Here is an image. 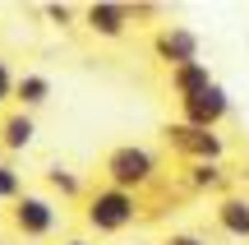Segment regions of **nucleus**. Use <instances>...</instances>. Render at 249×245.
<instances>
[{
	"label": "nucleus",
	"mask_w": 249,
	"mask_h": 245,
	"mask_svg": "<svg viewBox=\"0 0 249 245\" xmlns=\"http://www.w3.org/2000/svg\"><path fill=\"white\" fill-rule=\"evenodd\" d=\"M102 181L116 185V190L143 194L152 185H161V157L157 148L148 144H116L107 157H102Z\"/></svg>",
	"instance_id": "nucleus-1"
},
{
	"label": "nucleus",
	"mask_w": 249,
	"mask_h": 245,
	"mask_svg": "<svg viewBox=\"0 0 249 245\" xmlns=\"http://www.w3.org/2000/svg\"><path fill=\"white\" fill-rule=\"evenodd\" d=\"M139 218H143L139 194L116 190V185H97V190L83 199V227L97 231V236H120V231H129Z\"/></svg>",
	"instance_id": "nucleus-2"
},
{
	"label": "nucleus",
	"mask_w": 249,
	"mask_h": 245,
	"mask_svg": "<svg viewBox=\"0 0 249 245\" xmlns=\"http://www.w3.org/2000/svg\"><path fill=\"white\" fill-rule=\"evenodd\" d=\"M161 134V148L176 157H185V162H222L226 157V139L217 134V130H203V125H189V120H166V125L157 130Z\"/></svg>",
	"instance_id": "nucleus-3"
},
{
	"label": "nucleus",
	"mask_w": 249,
	"mask_h": 245,
	"mask_svg": "<svg viewBox=\"0 0 249 245\" xmlns=\"http://www.w3.org/2000/svg\"><path fill=\"white\" fill-rule=\"evenodd\" d=\"M9 227H14L18 236H28V241H46L60 227V204H55L51 194H33L28 190L23 199L9 208Z\"/></svg>",
	"instance_id": "nucleus-4"
},
{
	"label": "nucleus",
	"mask_w": 249,
	"mask_h": 245,
	"mask_svg": "<svg viewBox=\"0 0 249 245\" xmlns=\"http://www.w3.org/2000/svg\"><path fill=\"white\" fill-rule=\"evenodd\" d=\"M152 56H157V60L166 65V74H171V70H180V65L203 60V42H198V33L185 28V23H161L157 33H152Z\"/></svg>",
	"instance_id": "nucleus-5"
},
{
	"label": "nucleus",
	"mask_w": 249,
	"mask_h": 245,
	"mask_svg": "<svg viewBox=\"0 0 249 245\" xmlns=\"http://www.w3.org/2000/svg\"><path fill=\"white\" fill-rule=\"evenodd\" d=\"M83 28L102 42H120L134 28V9L124 0H92V5H83Z\"/></svg>",
	"instance_id": "nucleus-6"
},
{
	"label": "nucleus",
	"mask_w": 249,
	"mask_h": 245,
	"mask_svg": "<svg viewBox=\"0 0 249 245\" xmlns=\"http://www.w3.org/2000/svg\"><path fill=\"white\" fill-rule=\"evenodd\" d=\"M226 116H231V93H226L222 83H213L208 93H198V97H185V102H180V120L203 125V130H222Z\"/></svg>",
	"instance_id": "nucleus-7"
},
{
	"label": "nucleus",
	"mask_w": 249,
	"mask_h": 245,
	"mask_svg": "<svg viewBox=\"0 0 249 245\" xmlns=\"http://www.w3.org/2000/svg\"><path fill=\"white\" fill-rule=\"evenodd\" d=\"M33 144H37V120H33V111L9 107L5 116H0V153L14 157V153H28Z\"/></svg>",
	"instance_id": "nucleus-8"
},
{
	"label": "nucleus",
	"mask_w": 249,
	"mask_h": 245,
	"mask_svg": "<svg viewBox=\"0 0 249 245\" xmlns=\"http://www.w3.org/2000/svg\"><path fill=\"white\" fill-rule=\"evenodd\" d=\"M213 222H217L222 236L249 241V194L231 190V194H222V199H213Z\"/></svg>",
	"instance_id": "nucleus-9"
},
{
	"label": "nucleus",
	"mask_w": 249,
	"mask_h": 245,
	"mask_svg": "<svg viewBox=\"0 0 249 245\" xmlns=\"http://www.w3.org/2000/svg\"><path fill=\"white\" fill-rule=\"evenodd\" d=\"M166 83H171V93H176V102H185V97L208 93L217 79H213V70H208V60H194V65H180V70H171Z\"/></svg>",
	"instance_id": "nucleus-10"
},
{
	"label": "nucleus",
	"mask_w": 249,
	"mask_h": 245,
	"mask_svg": "<svg viewBox=\"0 0 249 245\" xmlns=\"http://www.w3.org/2000/svg\"><path fill=\"white\" fill-rule=\"evenodd\" d=\"M226 181H231V176H226L222 162H185V185L194 194H217V199H222V194H231Z\"/></svg>",
	"instance_id": "nucleus-11"
},
{
	"label": "nucleus",
	"mask_w": 249,
	"mask_h": 245,
	"mask_svg": "<svg viewBox=\"0 0 249 245\" xmlns=\"http://www.w3.org/2000/svg\"><path fill=\"white\" fill-rule=\"evenodd\" d=\"M46 102H51V79H46V74H37V70H23V74H18L14 107H23V111H37V107H46Z\"/></svg>",
	"instance_id": "nucleus-12"
},
{
	"label": "nucleus",
	"mask_w": 249,
	"mask_h": 245,
	"mask_svg": "<svg viewBox=\"0 0 249 245\" xmlns=\"http://www.w3.org/2000/svg\"><path fill=\"white\" fill-rule=\"evenodd\" d=\"M42 176H46V190L60 194V199H88V194H83V176H79V171H70V167L55 162V167H46Z\"/></svg>",
	"instance_id": "nucleus-13"
},
{
	"label": "nucleus",
	"mask_w": 249,
	"mask_h": 245,
	"mask_svg": "<svg viewBox=\"0 0 249 245\" xmlns=\"http://www.w3.org/2000/svg\"><path fill=\"white\" fill-rule=\"evenodd\" d=\"M23 194H28V190H23V171H18L9 157H0V204H9V208H14Z\"/></svg>",
	"instance_id": "nucleus-14"
},
{
	"label": "nucleus",
	"mask_w": 249,
	"mask_h": 245,
	"mask_svg": "<svg viewBox=\"0 0 249 245\" xmlns=\"http://www.w3.org/2000/svg\"><path fill=\"white\" fill-rule=\"evenodd\" d=\"M14 93H18V74H14V65L0 56V116H5V107L14 102Z\"/></svg>",
	"instance_id": "nucleus-15"
},
{
	"label": "nucleus",
	"mask_w": 249,
	"mask_h": 245,
	"mask_svg": "<svg viewBox=\"0 0 249 245\" xmlns=\"http://www.w3.org/2000/svg\"><path fill=\"white\" fill-rule=\"evenodd\" d=\"M42 14H46V19H51V23H55V28H70V23H74V19H83V9H74V5H46V9H42Z\"/></svg>",
	"instance_id": "nucleus-16"
},
{
	"label": "nucleus",
	"mask_w": 249,
	"mask_h": 245,
	"mask_svg": "<svg viewBox=\"0 0 249 245\" xmlns=\"http://www.w3.org/2000/svg\"><path fill=\"white\" fill-rule=\"evenodd\" d=\"M161 245H208L198 231H171V236H161Z\"/></svg>",
	"instance_id": "nucleus-17"
},
{
	"label": "nucleus",
	"mask_w": 249,
	"mask_h": 245,
	"mask_svg": "<svg viewBox=\"0 0 249 245\" xmlns=\"http://www.w3.org/2000/svg\"><path fill=\"white\" fill-rule=\"evenodd\" d=\"M129 9H134V19H157V14H161L157 5H129Z\"/></svg>",
	"instance_id": "nucleus-18"
},
{
	"label": "nucleus",
	"mask_w": 249,
	"mask_h": 245,
	"mask_svg": "<svg viewBox=\"0 0 249 245\" xmlns=\"http://www.w3.org/2000/svg\"><path fill=\"white\" fill-rule=\"evenodd\" d=\"M65 245H92L88 236H65Z\"/></svg>",
	"instance_id": "nucleus-19"
},
{
	"label": "nucleus",
	"mask_w": 249,
	"mask_h": 245,
	"mask_svg": "<svg viewBox=\"0 0 249 245\" xmlns=\"http://www.w3.org/2000/svg\"><path fill=\"white\" fill-rule=\"evenodd\" d=\"M0 245H5V241H0Z\"/></svg>",
	"instance_id": "nucleus-20"
}]
</instances>
